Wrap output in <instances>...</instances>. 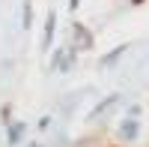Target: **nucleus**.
I'll list each match as a JSON object with an SVG mask.
<instances>
[{"mask_svg": "<svg viewBox=\"0 0 149 147\" xmlns=\"http://www.w3.org/2000/svg\"><path fill=\"white\" fill-rule=\"evenodd\" d=\"M78 51H72V48L63 42V45H54L51 51H48V72L51 75H69V72L78 66Z\"/></svg>", "mask_w": 149, "mask_h": 147, "instance_id": "nucleus-1", "label": "nucleus"}, {"mask_svg": "<svg viewBox=\"0 0 149 147\" xmlns=\"http://www.w3.org/2000/svg\"><path fill=\"white\" fill-rule=\"evenodd\" d=\"M113 138H116L119 147H137L140 138H143V120L122 114V117L116 120V126H113Z\"/></svg>", "mask_w": 149, "mask_h": 147, "instance_id": "nucleus-2", "label": "nucleus"}, {"mask_svg": "<svg viewBox=\"0 0 149 147\" xmlns=\"http://www.w3.org/2000/svg\"><path fill=\"white\" fill-rule=\"evenodd\" d=\"M66 45L72 48V51H78V54L93 51V48H95V33H93V27H86L84 21L72 18V21H69V39H66Z\"/></svg>", "mask_w": 149, "mask_h": 147, "instance_id": "nucleus-3", "label": "nucleus"}, {"mask_svg": "<svg viewBox=\"0 0 149 147\" xmlns=\"http://www.w3.org/2000/svg\"><path fill=\"white\" fill-rule=\"evenodd\" d=\"M125 102V96L122 93H107V96H102L90 111H86V117H84V123H98V120H107L110 114L116 111V105H122Z\"/></svg>", "mask_w": 149, "mask_h": 147, "instance_id": "nucleus-4", "label": "nucleus"}, {"mask_svg": "<svg viewBox=\"0 0 149 147\" xmlns=\"http://www.w3.org/2000/svg\"><path fill=\"white\" fill-rule=\"evenodd\" d=\"M131 42H119V45H113L110 51H104L102 57H98V63H95V69L98 72H113V69H119V63L125 60V54L131 51Z\"/></svg>", "mask_w": 149, "mask_h": 147, "instance_id": "nucleus-5", "label": "nucleus"}, {"mask_svg": "<svg viewBox=\"0 0 149 147\" xmlns=\"http://www.w3.org/2000/svg\"><path fill=\"white\" fill-rule=\"evenodd\" d=\"M57 27H60V15H57V9L51 6V9H48L45 12V24H42V54H48V51H51V48L57 45Z\"/></svg>", "mask_w": 149, "mask_h": 147, "instance_id": "nucleus-6", "label": "nucleus"}, {"mask_svg": "<svg viewBox=\"0 0 149 147\" xmlns=\"http://www.w3.org/2000/svg\"><path fill=\"white\" fill-rule=\"evenodd\" d=\"M86 93H93V87H86V90H69L66 96H60V102H57V114L63 117V120H72Z\"/></svg>", "mask_w": 149, "mask_h": 147, "instance_id": "nucleus-7", "label": "nucleus"}, {"mask_svg": "<svg viewBox=\"0 0 149 147\" xmlns=\"http://www.w3.org/2000/svg\"><path fill=\"white\" fill-rule=\"evenodd\" d=\"M27 132H30V126L24 120H9L6 123V144L9 147H21L27 141Z\"/></svg>", "mask_w": 149, "mask_h": 147, "instance_id": "nucleus-8", "label": "nucleus"}, {"mask_svg": "<svg viewBox=\"0 0 149 147\" xmlns=\"http://www.w3.org/2000/svg\"><path fill=\"white\" fill-rule=\"evenodd\" d=\"M21 27L33 30V0H24L21 3Z\"/></svg>", "mask_w": 149, "mask_h": 147, "instance_id": "nucleus-9", "label": "nucleus"}, {"mask_svg": "<svg viewBox=\"0 0 149 147\" xmlns=\"http://www.w3.org/2000/svg\"><path fill=\"white\" fill-rule=\"evenodd\" d=\"M122 114H125V117H143V105L140 102H125V108H122Z\"/></svg>", "mask_w": 149, "mask_h": 147, "instance_id": "nucleus-10", "label": "nucleus"}, {"mask_svg": "<svg viewBox=\"0 0 149 147\" xmlns=\"http://www.w3.org/2000/svg\"><path fill=\"white\" fill-rule=\"evenodd\" d=\"M51 126H54V114H45V117H39V123H36V129H39V132H48Z\"/></svg>", "mask_w": 149, "mask_h": 147, "instance_id": "nucleus-11", "label": "nucleus"}, {"mask_svg": "<svg viewBox=\"0 0 149 147\" xmlns=\"http://www.w3.org/2000/svg\"><path fill=\"white\" fill-rule=\"evenodd\" d=\"M0 120H3V123H9V120H15V117H12V105L6 102L3 108H0Z\"/></svg>", "mask_w": 149, "mask_h": 147, "instance_id": "nucleus-12", "label": "nucleus"}, {"mask_svg": "<svg viewBox=\"0 0 149 147\" xmlns=\"http://www.w3.org/2000/svg\"><path fill=\"white\" fill-rule=\"evenodd\" d=\"M66 6H69V12H72V15H74V12H78V9H81V0H69V3H66Z\"/></svg>", "mask_w": 149, "mask_h": 147, "instance_id": "nucleus-13", "label": "nucleus"}, {"mask_svg": "<svg viewBox=\"0 0 149 147\" xmlns=\"http://www.w3.org/2000/svg\"><path fill=\"white\" fill-rule=\"evenodd\" d=\"M27 147H48V144H42V141H27Z\"/></svg>", "mask_w": 149, "mask_h": 147, "instance_id": "nucleus-14", "label": "nucleus"}, {"mask_svg": "<svg viewBox=\"0 0 149 147\" xmlns=\"http://www.w3.org/2000/svg\"><path fill=\"white\" fill-rule=\"evenodd\" d=\"M128 3H131V6H140V3H146V0H128Z\"/></svg>", "mask_w": 149, "mask_h": 147, "instance_id": "nucleus-15", "label": "nucleus"}]
</instances>
